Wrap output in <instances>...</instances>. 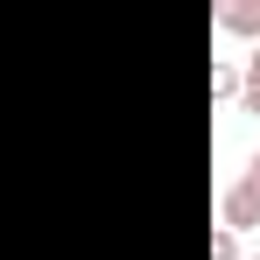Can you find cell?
I'll return each mask as SVG.
<instances>
[{"instance_id":"cell-5","label":"cell","mask_w":260,"mask_h":260,"mask_svg":"<svg viewBox=\"0 0 260 260\" xmlns=\"http://www.w3.org/2000/svg\"><path fill=\"white\" fill-rule=\"evenodd\" d=\"M211 260H239V232H225V225H218V239H211Z\"/></svg>"},{"instance_id":"cell-4","label":"cell","mask_w":260,"mask_h":260,"mask_svg":"<svg viewBox=\"0 0 260 260\" xmlns=\"http://www.w3.org/2000/svg\"><path fill=\"white\" fill-rule=\"evenodd\" d=\"M211 99H239V71L232 63H211Z\"/></svg>"},{"instance_id":"cell-1","label":"cell","mask_w":260,"mask_h":260,"mask_svg":"<svg viewBox=\"0 0 260 260\" xmlns=\"http://www.w3.org/2000/svg\"><path fill=\"white\" fill-rule=\"evenodd\" d=\"M218 211H225V232H246V225H260V190L246 183V176H239V183H225Z\"/></svg>"},{"instance_id":"cell-6","label":"cell","mask_w":260,"mask_h":260,"mask_svg":"<svg viewBox=\"0 0 260 260\" xmlns=\"http://www.w3.org/2000/svg\"><path fill=\"white\" fill-rule=\"evenodd\" d=\"M246 183H253V190H260V155H253V162H246Z\"/></svg>"},{"instance_id":"cell-3","label":"cell","mask_w":260,"mask_h":260,"mask_svg":"<svg viewBox=\"0 0 260 260\" xmlns=\"http://www.w3.org/2000/svg\"><path fill=\"white\" fill-rule=\"evenodd\" d=\"M239 106L260 113V43H253V56H246V71H239Z\"/></svg>"},{"instance_id":"cell-2","label":"cell","mask_w":260,"mask_h":260,"mask_svg":"<svg viewBox=\"0 0 260 260\" xmlns=\"http://www.w3.org/2000/svg\"><path fill=\"white\" fill-rule=\"evenodd\" d=\"M218 28L225 36H260V0H225L218 7Z\"/></svg>"}]
</instances>
